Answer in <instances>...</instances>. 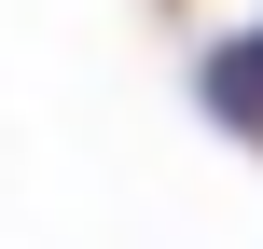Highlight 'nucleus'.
I'll list each match as a JSON object with an SVG mask.
<instances>
[{
  "instance_id": "obj_1",
  "label": "nucleus",
  "mask_w": 263,
  "mask_h": 249,
  "mask_svg": "<svg viewBox=\"0 0 263 249\" xmlns=\"http://www.w3.org/2000/svg\"><path fill=\"white\" fill-rule=\"evenodd\" d=\"M208 97H222V111H236V125H263V42H236V55H222V69H208Z\"/></svg>"
}]
</instances>
